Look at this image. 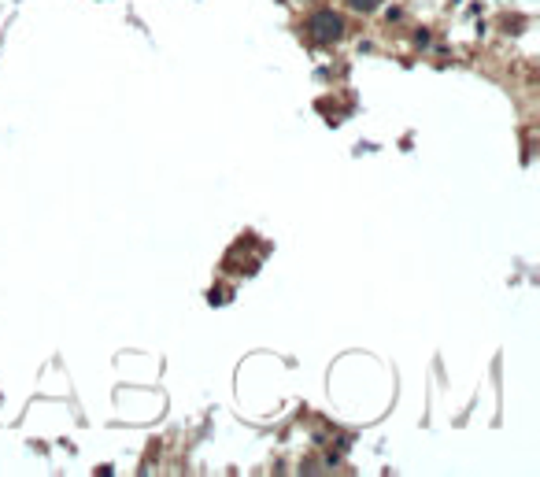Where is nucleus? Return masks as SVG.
<instances>
[{
    "label": "nucleus",
    "mask_w": 540,
    "mask_h": 477,
    "mask_svg": "<svg viewBox=\"0 0 540 477\" xmlns=\"http://www.w3.org/2000/svg\"><path fill=\"white\" fill-rule=\"evenodd\" d=\"M348 4H352L355 11H374V8L381 4V0H348Z\"/></svg>",
    "instance_id": "nucleus-2"
},
{
    "label": "nucleus",
    "mask_w": 540,
    "mask_h": 477,
    "mask_svg": "<svg viewBox=\"0 0 540 477\" xmlns=\"http://www.w3.org/2000/svg\"><path fill=\"white\" fill-rule=\"evenodd\" d=\"M307 34L315 37V41H337V37L344 34V19L337 15V11H315L311 19H307Z\"/></svg>",
    "instance_id": "nucleus-1"
}]
</instances>
